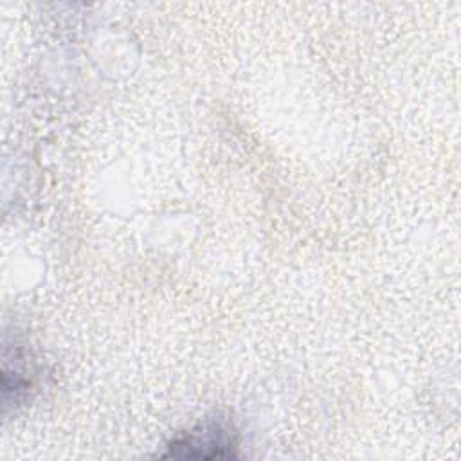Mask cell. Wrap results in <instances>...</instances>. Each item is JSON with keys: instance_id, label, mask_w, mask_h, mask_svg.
I'll list each match as a JSON object with an SVG mask.
<instances>
[{"instance_id": "6da1fadb", "label": "cell", "mask_w": 461, "mask_h": 461, "mask_svg": "<svg viewBox=\"0 0 461 461\" xmlns=\"http://www.w3.org/2000/svg\"><path fill=\"white\" fill-rule=\"evenodd\" d=\"M236 430L221 418H207L167 445L164 457H234Z\"/></svg>"}]
</instances>
